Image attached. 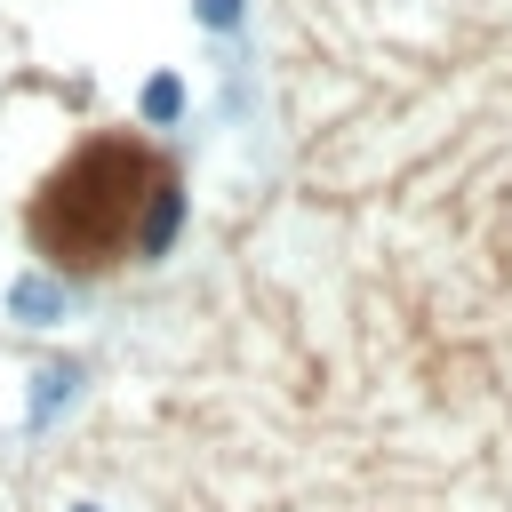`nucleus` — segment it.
Here are the masks:
<instances>
[{
    "mask_svg": "<svg viewBox=\"0 0 512 512\" xmlns=\"http://www.w3.org/2000/svg\"><path fill=\"white\" fill-rule=\"evenodd\" d=\"M64 304H72V296H64L56 272H16V280H8V320H24V328H56Z\"/></svg>",
    "mask_w": 512,
    "mask_h": 512,
    "instance_id": "obj_1",
    "label": "nucleus"
},
{
    "mask_svg": "<svg viewBox=\"0 0 512 512\" xmlns=\"http://www.w3.org/2000/svg\"><path fill=\"white\" fill-rule=\"evenodd\" d=\"M32 384H40V392L24 400V416H32V424H48V416H56V408H64L72 392H80V368H40Z\"/></svg>",
    "mask_w": 512,
    "mask_h": 512,
    "instance_id": "obj_2",
    "label": "nucleus"
},
{
    "mask_svg": "<svg viewBox=\"0 0 512 512\" xmlns=\"http://www.w3.org/2000/svg\"><path fill=\"white\" fill-rule=\"evenodd\" d=\"M136 112H144L152 128H168V120L184 112V80H176V72H152V80H144V96H136Z\"/></svg>",
    "mask_w": 512,
    "mask_h": 512,
    "instance_id": "obj_3",
    "label": "nucleus"
},
{
    "mask_svg": "<svg viewBox=\"0 0 512 512\" xmlns=\"http://www.w3.org/2000/svg\"><path fill=\"white\" fill-rule=\"evenodd\" d=\"M192 16H200V24H232V16H240V0H192Z\"/></svg>",
    "mask_w": 512,
    "mask_h": 512,
    "instance_id": "obj_4",
    "label": "nucleus"
},
{
    "mask_svg": "<svg viewBox=\"0 0 512 512\" xmlns=\"http://www.w3.org/2000/svg\"><path fill=\"white\" fill-rule=\"evenodd\" d=\"M72 512H96V504H72Z\"/></svg>",
    "mask_w": 512,
    "mask_h": 512,
    "instance_id": "obj_5",
    "label": "nucleus"
}]
</instances>
